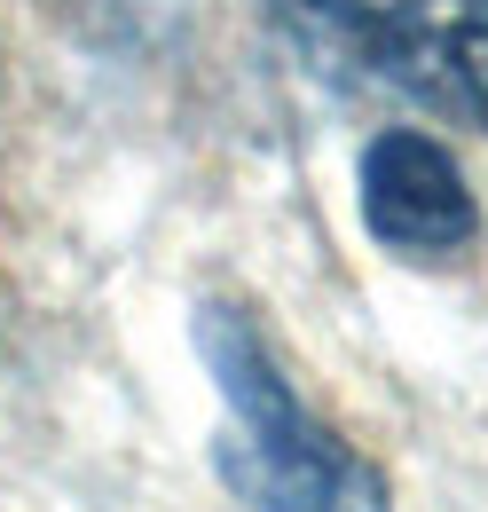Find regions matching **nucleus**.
I'll return each instance as SVG.
<instances>
[{"mask_svg": "<svg viewBox=\"0 0 488 512\" xmlns=\"http://www.w3.org/2000/svg\"><path fill=\"white\" fill-rule=\"evenodd\" d=\"M197 355L221 379L229 426H221V481L237 489L252 512H386V481L378 465H363L323 418H307V402L292 379L276 371L260 323L205 300L197 308Z\"/></svg>", "mask_w": 488, "mask_h": 512, "instance_id": "1", "label": "nucleus"}, {"mask_svg": "<svg viewBox=\"0 0 488 512\" xmlns=\"http://www.w3.org/2000/svg\"><path fill=\"white\" fill-rule=\"evenodd\" d=\"M276 16L331 71L488 134V0H276Z\"/></svg>", "mask_w": 488, "mask_h": 512, "instance_id": "2", "label": "nucleus"}, {"mask_svg": "<svg viewBox=\"0 0 488 512\" xmlns=\"http://www.w3.org/2000/svg\"><path fill=\"white\" fill-rule=\"evenodd\" d=\"M363 221L378 245H394L410 260H441L457 245H473V229H481L457 158L433 134L410 127H386L378 142H363Z\"/></svg>", "mask_w": 488, "mask_h": 512, "instance_id": "3", "label": "nucleus"}]
</instances>
